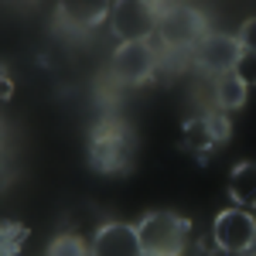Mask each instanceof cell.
<instances>
[{
	"label": "cell",
	"mask_w": 256,
	"mask_h": 256,
	"mask_svg": "<svg viewBox=\"0 0 256 256\" xmlns=\"http://www.w3.org/2000/svg\"><path fill=\"white\" fill-rule=\"evenodd\" d=\"M208 34L205 14L192 4H158V38L168 52H188L198 48Z\"/></svg>",
	"instance_id": "obj_3"
},
{
	"label": "cell",
	"mask_w": 256,
	"mask_h": 256,
	"mask_svg": "<svg viewBox=\"0 0 256 256\" xmlns=\"http://www.w3.org/2000/svg\"><path fill=\"white\" fill-rule=\"evenodd\" d=\"M242 256H256V253H242Z\"/></svg>",
	"instance_id": "obj_17"
},
{
	"label": "cell",
	"mask_w": 256,
	"mask_h": 256,
	"mask_svg": "<svg viewBox=\"0 0 256 256\" xmlns=\"http://www.w3.org/2000/svg\"><path fill=\"white\" fill-rule=\"evenodd\" d=\"M137 236L144 256H184L192 239V222L171 208H158L137 222Z\"/></svg>",
	"instance_id": "obj_2"
},
{
	"label": "cell",
	"mask_w": 256,
	"mask_h": 256,
	"mask_svg": "<svg viewBox=\"0 0 256 256\" xmlns=\"http://www.w3.org/2000/svg\"><path fill=\"white\" fill-rule=\"evenodd\" d=\"M232 72H236V79L242 82L246 89H250V86H256V55H253V52H242Z\"/></svg>",
	"instance_id": "obj_15"
},
{
	"label": "cell",
	"mask_w": 256,
	"mask_h": 256,
	"mask_svg": "<svg viewBox=\"0 0 256 256\" xmlns=\"http://www.w3.org/2000/svg\"><path fill=\"white\" fill-rule=\"evenodd\" d=\"M86 160L96 174H106V178L130 174L134 164H137V130L126 120H116V116L99 120L89 130Z\"/></svg>",
	"instance_id": "obj_1"
},
{
	"label": "cell",
	"mask_w": 256,
	"mask_h": 256,
	"mask_svg": "<svg viewBox=\"0 0 256 256\" xmlns=\"http://www.w3.org/2000/svg\"><path fill=\"white\" fill-rule=\"evenodd\" d=\"M229 198L239 208H256V160H239L229 171Z\"/></svg>",
	"instance_id": "obj_11"
},
{
	"label": "cell",
	"mask_w": 256,
	"mask_h": 256,
	"mask_svg": "<svg viewBox=\"0 0 256 256\" xmlns=\"http://www.w3.org/2000/svg\"><path fill=\"white\" fill-rule=\"evenodd\" d=\"M44 256H92V246L76 232H58V236L48 242Z\"/></svg>",
	"instance_id": "obj_13"
},
{
	"label": "cell",
	"mask_w": 256,
	"mask_h": 256,
	"mask_svg": "<svg viewBox=\"0 0 256 256\" xmlns=\"http://www.w3.org/2000/svg\"><path fill=\"white\" fill-rule=\"evenodd\" d=\"M55 10H58V24L65 31H92L110 18L113 4H106V0H65Z\"/></svg>",
	"instance_id": "obj_10"
},
{
	"label": "cell",
	"mask_w": 256,
	"mask_h": 256,
	"mask_svg": "<svg viewBox=\"0 0 256 256\" xmlns=\"http://www.w3.org/2000/svg\"><path fill=\"white\" fill-rule=\"evenodd\" d=\"M24 242H28V226L7 218V222L0 226V256H20Z\"/></svg>",
	"instance_id": "obj_14"
},
{
	"label": "cell",
	"mask_w": 256,
	"mask_h": 256,
	"mask_svg": "<svg viewBox=\"0 0 256 256\" xmlns=\"http://www.w3.org/2000/svg\"><path fill=\"white\" fill-rule=\"evenodd\" d=\"M239 55H242V48H239L236 34L208 31V34L202 38V44L195 48V65L202 72H208V76H226V72L236 68Z\"/></svg>",
	"instance_id": "obj_8"
},
{
	"label": "cell",
	"mask_w": 256,
	"mask_h": 256,
	"mask_svg": "<svg viewBox=\"0 0 256 256\" xmlns=\"http://www.w3.org/2000/svg\"><path fill=\"white\" fill-rule=\"evenodd\" d=\"M232 134V123H229V113H218V110H208L202 116H188L184 126H181V147L195 158H208L218 144H226Z\"/></svg>",
	"instance_id": "obj_5"
},
{
	"label": "cell",
	"mask_w": 256,
	"mask_h": 256,
	"mask_svg": "<svg viewBox=\"0 0 256 256\" xmlns=\"http://www.w3.org/2000/svg\"><path fill=\"white\" fill-rule=\"evenodd\" d=\"M212 239L222 253L242 256L256 250V216L250 208H222L212 222Z\"/></svg>",
	"instance_id": "obj_4"
},
{
	"label": "cell",
	"mask_w": 256,
	"mask_h": 256,
	"mask_svg": "<svg viewBox=\"0 0 256 256\" xmlns=\"http://www.w3.org/2000/svg\"><path fill=\"white\" fill-rule=\"evenodd\" d=\"M92 256H144L137 226L130 222H102L92 236Z\"/></svg>",
	"instance_id": "obj_9"
},
{
	"label": "cell",
	"mask_w": 256,
	"mask_h": 256,
	"mask_svg": "<svg viewBox=\"0 0 256 256\" xmlns=\"http://www.w3.org/2000/svg\"><path fill=\"white\" fill-rule=\"evenodd\" d=\"M236 41H239L242 52H253V55H256V18H246L242 24H239Z\"/></svg>",
	"instance_id": "obj_16"
},
{
	"label": "cell",
	"mask_w": 256,
	"mask_h": 256,
	"mask_svg": "<svg viewBox=\"0 0 256 256\" xmlns=\"http://www.w3.org/2000/svg\"><path fill=\"white\" fill-rule=\"evenodd\" d=\"M212 102H216L218 113H232V110L246 106V86L236 79V72L216 76V82H212Z\"/></svg>",
	"instance_id": "obj_12"
},
{
	"label": "cell",
	"mask_w": 256,
	"mask_h": 256,
	"mask_svg": "<svg viewBox=\"0 0 256 256\" xmlns=\"http://www.w3.org/2000/svg\"><path fill=\"white\" fill-rule=\"evenodd\" d=\"M158 72V48L150 41H126L113 52V76L126 86H140Z\"/></svg>",
	"instance_id": "obj_7"
},
{
	"label": "cell",
	"mask_w": 256,
	"mask_h": 256,
	"mask_svg": "<svg viewBox=\"0 0 256 256\" xmlns=\"http://www.w3.org/2000/svg\"><path fill=\"white\" fill-rule=\"evenodd\" d=\"M110 24L120 44L126 41H150V34L158 31V4L147 0H120L110 10Z\"/></svg>",
	"instance_id": "obj_6"
}]
</instances>
